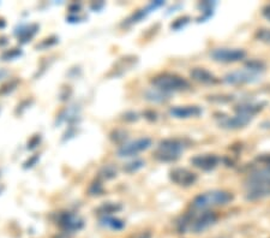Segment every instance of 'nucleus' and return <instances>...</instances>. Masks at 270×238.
<instances>
[{"mask_svg":"<svg viewBox=\"0 0 270 238\" xmlns=\"http://www.w3.org/2000/svg\"><path fill=\"white\" fill-rule=\"evenodd\" d=\"M168 97H170V95L162 93V91L155 89V88H152L151 90H149L147 93V99L150 101H155V103H164L165 100L168 99Z\"/></svg>","mask_w":270,"mask_h":238,"instance_id":"6ab92c4d","label":"nucleus"},{"mask_svg":"<svg viewBox=\"0 0 270 238\" xmlns=\"http://www.w3.org/2000/svg\"><path fill=\"white\" fill-rule=\"evenodd\" d=\"M18 56H21V51H18L17 49H12L4 53V55H3V58H4L5 60H9V59L16 58V57H18Z\"/></svg>","mask_w":270,"mask_h":238,"instance_id":"a878e982","label":"nucleus"},{"mask_svg":"<svg viewBox=\"0 0 270 238\" xmlns=\"http://www.w3.org/2000/svg\"><path fill=\"white\" fill-rule=\"evenodd\" d=\"M170 178L177 185L187 188V186L193 185L198 179V177L195 172L185 169V167H176V169L171 170Z\"/></svg>","mask_w":270,"mask_h":238,"instance_id":"9d476101","label":"nucleus"},{"mask_svg":"<svg viewBox=\"0 0 270 238\" xmlns=\"http://www.w3.org/2000/svg\"><path fill=\"white\" fill-rule=\"evenodd\" d=\"M189 22H190L189 16H183V17L177 18V20L172 23V25H171V28L174 30H180L183 29L186 24H189Z\"/></svg>","mask_w":270,"mask_h":238,"instance_id":"5701e85b","label":"nucleus"},{"mask_svg":"<svg viewBox=\"0 0 270 238\" xmlns=\"http://www.w3.org/2000/svg\"><path fill=\"white\" fill-rule=\"evenodd\" d=\"M40 139H41L40 135H35L34 137L30 138L29 144H28V148H29V149H34L35 147H36V146H39Z\"/></svg>","mask_w":270,"mask_h":238,"instance_id":"cd10ccee","label":"nucleus"},{"mask_svg":"<svg viewBox=\"0 0 270 238\" xmlns=\"http://www.w3.org/2000/svg\"><path fill=\"white\" fill-rule=\"evenodd\" d=\"M255 36L258 41H262V42L269 43L270 45V29H266V28H260V29H257Z\"/></svg>","mask_w":270,"mask_h":238,"instance_id":"4be33fe9","label":"nucleus"},{"mask_svg":"<svg viewBox=\"0 0 270 238\" xmlns=\"http://www.w3.org/2000/svg\"><path fill=\"white\" fill-rule=\"evenodd\" d=\"M144 166V161L142 160H133L131 163H128L124 166V171L128 173H133L136 172V171H138L139 169H142V167Z\"/></svg>","mask_w":270,"mask_h":238,"instance_id":"412c9836","label":"nucleus"},{"mask_svg":"<svg viewBox=\"0 0 270 238\" xmlns=\"http://www.w3.org/2000/svg\"><path fill=\"white\" fill-rule=\"evenodd\" d=\"M6 74H8V72H6L5 70H2V71H0V78H3V77H4V76H5Z\"/></svg>","mask_w":270,"mask_h":238,"instance_id":"7c9ffc66","label":"nucleus"},{"mask_svg":"<svg viewBox=\"0 0 270 238\" xmlns=\"http://www.w3.org/2000/svg\"><path fill=\"white\" fill-rule=\"evenodd\" d=\"M100 176L103 177V178H106V179L114 178V177L117 176V170L114 169L112 165H107V166H104L103 169L101 170Z\"/></svg>","mask_w":270,"mask_h":238,"instance_id":"393cba45","label":"nucleus"},{"mask_svg":"<svg viewBox=\"0 0 270 238\" xmlns=\"http://www.w3.org/2000/svg\"><path fill=\"white\" fill-rule=\"evenodd\" d=\"M18 83H20V81H18L17 78L6 82V83H4L2 87H0V95H6V94L11 93L12 90H15V88L17 87Z\"/></svg>","mask_w":270,"mask_h":238,"instance_id":"aec40b11","label":"nucleus"},{"mask_svg":"<svg viewBox=\"0 0 270 238\" xmlns=\"http://www.w3.org/2000/svg\"><path fill=\"white\" fill-rule=\"evenodd\" d=\"M100 224L102 226L114 231H120L125 227V223H124L122 219L113 217V215H104V217L100 219Z\"/></svg>","mask_w":270,"mask_h":238,"instance_id":"dca6fc26","label":"nucleus"},{"mask_svg":"<svg viewBox=\"0 0 270 238\" xmlns=\"http://www.w3.org/2000/svg\"><path fill=\"white\" fill-rule=\"evenodd\" d=\"M221 159L216 154H198L191 159V164L197 169L205 171H212L220 164Z\"/></svg>","mask_w":270,"mask_h":238,"instance_id":"f8f14e48","label":"nucleus"},{"mask_svg":"<svg viewBox=\"0 0 270 238\" xmlns=\"http://www.w3.org/2000/svg\"><path fill=\"white\" fill-rule=\"evenodd\" d=\"M216 220H218V215L210 211L198 212V213L193 211V213H186L183 215L178 221L177 227L180 233H199L212 226Z\"/></svg>","mask_w":270,"mask_h":238,"instance_id":"f03ea898","label":"nucleus"},{"mask_svg":"<svg viewBox=\"0 0 270 238\" xmlns=\"http://www.w3.org/2000/svg\"><path fill=\"white\" fill-rule=\"evenodd\" d=\"M37 159H39V155H34V157L31 158L30 160H28L27 163L24 164V167H25V169H27V167H31V166H33V165L37 161Z\"/></svg>","mask_w":270,"mask_h":238,"instance_id":"c85d7f7f","label":"nucleus"},{"mask_svg":"<svg viewBox=\"0 0 270 238\" xmlns=\"http://www.w3.org/2000/svg\"><path fill=\"white\" fill-rule=\"evenodd\" d=\"M57 225L64 232H77L84 226V221L79 215L71 213V212H62L57 218Z\"/></svg>","mask_w":270,"mask_h":238,"instance_id":"0eeeda50","label":"nucleus"},{"mask_svg":"<svg viewBox=\"0 0 270 238\" xmlns=\"http://www.w3.org/2000/svg\"><path fill=\"white\" fill-rule=\"evenodd\" d=\"M257 161V166L260 167V169H264L270 172V155H260L256 159Z\"/></svg>","mask_w":270,"mask_h":238,"instance_id":"b1692460","label":"nucleus"},{"mask_svg":"<svg viewBox=\"0 0 270 238\" xmlns=\"http://www.w3.org/2000/svg\"><path fill=\"white\" fill-rule=\"evenodd\" d=\"M234 200V195L227 190H209L197 195L191 202L192 211L204 212L210 208L220 207L231 204Z\"/></svg>","mask_w":270,"mask_h":238,"instance_id":"7ed1b4c3","label":"nucleus"},{"mask_svg":"<svg viewBox=\"0 0 270 238\" xmlns=\"http://www.w3.org/2000/svg\"><path fill=\"white\" fill-rule=\"evenodd\" d=\"M203 113V110L196 105H186V106H174L170 110V114L177 119L197 118Z\"/></svg>","mask_w":270,"mask_h":238,"instance_id":"ddd939ff","label":"nucleus"},{"mask_svg":"<svg viewBox=\"0 0 270 238\" xmlns=\"http://www.w3.org/2000/svg\"><path fill=\"white\" fill-rule=\"evenodd\" d=\"M260 75L257 72L251 71L249 69L239 70V71H233L227 74L224 77V81L227 84L238 85V84H246V83H255L259 79Z\"/></svg>","mask_w":270,"mask_h":238,"instance_id":"6e6552de","label":"nucleus"},{"mask_svg":"<svg viewBox=\"0 0 270 238\" xmlns=\"http://www.w3.org/2000/svg\"><path fill=\"white\" fill-rule=\"evenodd\" d=\"M190 76H191V78L193 79V81L198 82V83H202V84H215L219 82L218 77L204 68L192 69L191 72H190Z\"/></svg>","mask_w":270,"mask_h":238,"instance_id":"2eb2a0df","label":"nucleus"},{"mask_svg":"<svg viewBox=\"0 0 270 238\" xmlns=\"http://www.w3.org/2000/svg\"><path fill=\"white\" fill-rule=\"evenodd\" d=\"M89 193H90V195H100L102 193V185L100 183H93L89 188Z\"/></svg>","mask_w":270,"mask_h":238,"instance_id":"bb28decb","label":"nucleus"},{"mask_svg":"<svg viewBox=\"0 0 270 238\" xmlns=\"http://www.w3.org/2000/svg\"><path fill=\"white\" fill-rule=\"evenodd\" d=\"M253 119V117L247 116V114L244 113H238L236 112L234 116H224L219 118V125L224 129L228 130H237L241 129L244 126H246L247 124H250L251 120Z\"/></svg>","mask_w":270,"mask_h":238,"instance_id":"9b49d317","label":"nucleus"},{"mask_svg":"<svg viewBox=\"0 0 270 238\" xmlns=\"http://www.w3.org/2000/svg\"><path fill=\"white\" fill-rule=\"evenodd\" d=\"M210 57L215 62L219 63H231L241 62L245 59L246 52L243 49H230V47H220V49H215L211 51Z\"/></svg>","mask_w":270,"mask_h":238,"instance_id":"423d86ee","label":"nucleus"},{"mask_svg":"<svg viewBox=\"0 0 270 238\" xmlns=\"http://www.w3.org/2000/svg\"><path fill=\"white\" fill-rule=\"evenodd\" d=\"M151 146V139L149 137H141L135 139V141L129 142V144L123 145L122 147L118 149V155L120 158L125 157H132L141 153L143 151H147L148 148H150Z\"/></svg>","mask_w":270,"mask_h":238,"instance_id":"1a4fd4ad","label":"nucleus"},{"mask_svg":"<svg viewBox=\"0 0 270 238\" xmlns=\"http://www.w3.org/2000/svg\"><path fill=\"white\" fill-rule=\"evenodd\" d=\"M187 144L182 138H165L158 144L154 157L162 163H174L186 151Z\"/></svg>","mask_w":270,"mask_h":238,"instance_id":"39448f33","label":"nucleus"},{"mask_svg":"<svg viewBox=\"0 0 270 238\" xmlns=\"http://www.w3.org/2000/svg\"><path fill=\"white\" fill-rule=\"evenodd\" d=\"M151 84L154 85L155 89L167 95L190 89V83L186 78L177 74H171V72H162V74L154 76L151 79Z\"/></svg>","mask_w":270,"mask_h":238,"instance_id":"20e7f679","label":"nucleus"},{"mask_svg":"<svg viewBox=\"0 0 270 238\" xmlns=\"http://www.w3.org/2000/svg\"><path fill=\"white\" fill-rule=\"evenodd\" d=\"M120 209H122V206L120 205L113 204V202H107V204L101 205L100 207L97 208V212L98 214H102L104 217V215H112L113 213H117Z\"/></svg>","mask_w":270,"mask_h":238,"instance_id":"a211bd4d","label":"nucleus"},{"mask_svg":"<svg viewBox=\"0 0 270 238\" xmlns=\"http://www.w3.org/2000/svg\"><path fill=\"white\" fill-rule=\"evenodd\" d=\"M245 198L257 201L270 195V172L256 166L245 180Z\"/></svg>","mask_w":270,"mask_h":238,"instance_id":"f257e3e1","label":"nucleus"},{"mask_svg":"<svg viewBox=\"0 0 270 238\" xmlns=\"http://www.w3.org/2000/svg\"><path fill=\"white\" fill-rule=\"evenodd\" d=\"M198 8L199 10H201V16L197 18V22H198V23H201V22H206L212 15H214L215 3L202 2L198 4Z\"/></svg>","mask_w":270,"mask_h":238,"instance_id":"f3484780","label":"nucleus"},{"mask_svg":"<svg viewBox=\"0 0 270 238\" xmlns=\"http://www.w3.org/2000/svg\"><path fill=\"white\" fill-rule=\"evenodd\" d=\"M165 5V2H162V0H157V2H151L150 4H148L145 8H142L139 9L135 12V14H132L130 17L124 22V25H131V24H135V23H138V22H141L143 18H145L149 14H151L152 11H155L156 9L161 8V6Z\"/></svg>","mask_w":270,"mask_h":238,"instance_id":"4468645a","label":"nucleus"},{"mask_svg":"<svg viewBox=\"0 0 270 238\" xmlns=\"http://www.w3.org/2000/svg\"><path fill=\"white\" fill-rule=\"evenodd\" d=\"M262 14H263V16H264V17L266 18V20H268V21L270 22V4L265 5L264 8H263Z\"/></svg>","mask_w":270,"mask_h":238,"instance_id":"c756f323","label":"nucleus"}]
</instances>
